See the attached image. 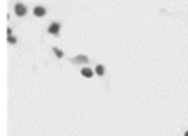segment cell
<instances>
[{"instance_id": "cell-1", "label": "cell", "mask_w": 188, "mask_h": 136, "mask_svg": "<svg viewBox=\"0 0 188 136\" xmlns=\"http://www.w3.org/2000/svg\"><path fill=\"white\" fill-rule=\"evenodd\" d=\"M14 12H16V14L18 17H23L25 14H26V12H27V9H26V6L23 5V4H16V6H14Z\"/></svg>"}, {"instance_id": "cell-2", "label": "cell", "mask_w": 188, "mask_h": 136, "mask_svg": "<svg viewBox=\"0 0 188 136\" xmlns=\"http://www.w3.org/2000/svg\"><path fill=\"white\" fill-rule=\"evenodd\" d=\"M88 58H86L85 55H77L75 58H72V63L75 64H83V63H88Z\"/></svg>"}, {"instance_id": "cell-3", "label": "cell", "mask_w": 188, "mask_h": 136, "mask_svg": "<svg viewBox=\"0 0 188 136\" xmlns=\"http://www.w3.org/2000/svg\"><path fill=\"white\" fill-rule=\"evenodd\" d=\"M59 23H57V22H54V23H52V25H50L49 26V28H48V31L50 32V33H58L59 32Z\"/></svg>"}, {"instance_id": "cell-4", "label": "cell", "mask_w": 188, "mask_h": 136, "mask_svg": "<svg viewBox=\"0 0 188 136\" xmlns=\"http://www.w3.org/2000/svg\"><path fill=\"white\" fill-rule=\"evenodd\" d=\"M34 14L36 17H43L45 14V9L43 8V6H36V8L34 9Z\"/></svg>"}, {"instance_id": "cell-5", "label": "cell", "mask_w": 188, "mask_h": 136, "mask_svg": "<svg viewBox=\"0 0 188 136\" xmlns=\"http://www.w3.org/2000/svg\"><path fill=\"white\" fill-rule=\"evenodd\" d=\"M81 75L85 76V77H92L93 76V72H92L90 68H83L81 69Z\"/></svg>"}, {"instance_id": "cell-6", "label": "cell", "mask_w": 188, "mask_h": 136, "mask_svg": "<svg viewBox=\"0 0 188 136\" xmlns=\"http://www.w3.org/2000/svg\"><path fill=\"white\" fill-rule=\"evenodd\" d=\"M96 73L98 75V76H103V73H104V68H103V66H97V68H96Z\"/></svg>"}, {"instance_id": "cell-7", "label": "cell", "mask_w": 188, "mask_h": 136, "mask_svg": "<svg viewBox=\"0 0 188 136\" xmlns=\"http://www.w3.org/2000/svg\"><path fill=\"white\" fill-rule=\"evenodd\" d=\"M53 52L55 53V55L58 56V58H62V56H63V52H61L58 48H53Z\"/></svg>"}, {"instance_id": "cell-8", "label": "cell", "mask_w": 188, "mask_h": 136, "mask_svg": "<svg viewBox=\"0 0 188 136\" xmlns=\"http://www.w3.org/2000/svg\"><path fill=\"white\" fill-rule=\"evenodd\" d=\"M8 42H10V44H16V42H17V39L13 37V36H8Z\"/></svg>"}, {"instance_id": "cell-9", "label": "cell", "mask_w": 188, "mask_h": 136, "mask_svg": "<svg viewBox=\"0 0 188 136\" xmlns=\"http://www.w3.org/2000/svg\"><path fill=\"white\" fill-rule=\"evenodd\" d=\"M6 32H8V36H10V35H12V30H10V28H8V30H6Z\"/></svg>"}, {"instance_id": "cell-10", "label": "cell", "mask_w": 188, "mask_h": 136, "mask_svg": "<svg viewBox=\"0 0 188 136\" xmlns=\"http://www.w3.org/2000/svg\"><path fill=\"white\" fill-rule=\"evenodd\" d=\"M184 136H188V131H187V132H186V134H184Z\"/></svg>"}]
</instances>
